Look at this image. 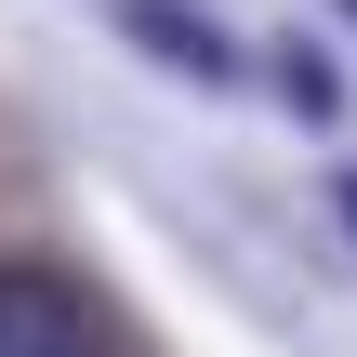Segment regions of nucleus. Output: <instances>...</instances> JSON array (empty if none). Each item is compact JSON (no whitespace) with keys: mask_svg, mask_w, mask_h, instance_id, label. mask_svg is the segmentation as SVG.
<instances>
[{"mask_svg":"<svg viewBox=\"0 0 357 357\" xmlns=\"http://www.w3.org/2000/svg\"><path fill=\"white\" fill-rule=\"evenodd\" d=\"M0 357H119V331H106V305L66 265L0 252Z\"/></svg>","mask_w":357,"mask_h":357,"instance_id":"obj_1","label":"nucleus"}]
</instances>
